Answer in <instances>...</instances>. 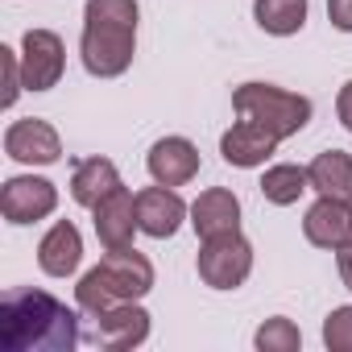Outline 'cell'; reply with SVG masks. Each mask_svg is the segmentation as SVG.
Listing matches in <instances>:
<instances>
[{"instance_id":"cell-1","label":"cell","mask_w":352,"mask_h":352,"mask_svg":"<svg viewBox=\"0 0 352 352\" xmlns=\"http://www.w3.org/2000/svg\"><path fill=\"white\" fill-rule=\"evenodd\" d=\"M79 315L46 290L13 286L0 294V348L5 352H71Z\"/></svg>"},{"instance_id":"cell-2","label":"cell","mask_w":352,"mask_h":352,"mask_svg":"<svg viewBox=\"0 0 352 352\" xmlns=\"http://www.w3.org/2000/svg\"><path fill=\"white\" fill-rule=\"evenodd\" d=\"M137 0H87L83 9V38L79 54L87 75L116 79L133 67L137 54Z\"/></svg>"},{"instance_id":"cell-3","label":"cell","mask_w":352,"mask_h":352,"mask_svg":"<svg viewBox=\"0 0 352 352\" xmlns=\"http://www.w3.org/2000/svg\"><path fill=\"white\" fill-rule=\"evenodd\" d=\"M153 290V265L145 253L129 249H108L96 270H87L75 286V302L87 315H100L116 302H141Z\"/></svg>"},{"instance_id":"cell-4","label":"cell","mask_w":352,"mask_h":352,"mask_svg":"<svg viewBox=\"0 0 352 352\" xmlns=\"http://www.w3.org/2000/svg\"><path fill=\"white\" fill-rule=\"evenodd\" d=\"M232 108H236V116L257 120L261 129H270L278 141L302 133L307 120H311V100L294 96L286 87H274V83H241L232 91Z\"/></svg>"},{"instance_id":"cell-5","label":"cell","mask_w":352,"mask_h":352,"mask_svg":"<svg viewBox=\"0 0 352 352\" xmlns=\"http://www.w3.org/2000/svg\"><path fill=\"white\" fill-rule=\"evenodd\" d=\"M195 270H199V278H204L212 290H236V286H245L249 274H253V245H249L241 232L212 236V241H204Z\"/></svg>"},{"instance_id":"cell-6","label":"cell","mask_w":352,"mask_h":352,"mask_svg":"<svg viewBox=\"0 0 352 352\" xmlns=\"http://www.w3.org/2000/svg\"><path fill=\"white\" fill-rule=\"evenodd\" d=\"M67 67V50L63 38L54 30H25L21 38V75H25V91H50L58 87Z\"/></svg>"},{"instance_id":"cell-7","label":"cell","mask_w":352,"mask_h":352,"mask_svg":"<svg viewBox=\"0 0 352 352\" xmlns=\"http://www.w3.org/2000/svg\"><path fill=\"white\" fill-rule=\"evenodd\" d=\"M58 208V187L50 179H34V174H17L0 191V212L9 224H38Z\"/></svg>"},{"instance_id":"cell-8","label":"cell","mask_w":352,"mask_h":352,"mask_svg":"<svg viewBox=\"0 0 352 352\" xmlns=\"http://www.w3.org/2000/svg\"><path fill=\"white\" fill-rule=\"evenodd\" d=\"M5 153L21 166H54L63 157V141H58V129L50 120L25 116V120H13L5 129Z\"/></svg>"},{"instance_id":"cell-9","label":"cell","mask_w":352,"mask_h":352,"mask_svg":"<svg viewBox=\"0 0 352 352\" xmlns=\"http://www.w3.org/2000/svg\"><path fill=\"white\" fill-rule=\"evenodd\" d=\"M187 216H191V208L179 199V191H174V187H162L157 183V187L137 191V224L153 241H170L174 232L183 228Z\"/></svg>"},{"instance_id":"cell-10","label":"cell","mask_w":352,"mask_h":352,"mask_svg":"<svg viewBox=\"0 0 352 352\" xmlns=\"http://www.w3.org/2000/svg\"><path fill=\"white\" fill-rule=\"evenodd\" d=\"M91 319H96V344H104V348L124 352V348H141L149 340V311L141 302H116Z\"/></svg>"},{"instance_id":"cell-11","label":"cell","mask_w":352,"mask_h":352,"mask_svg":"<svg viewBox=\"0 0 352 352\" xmlns=\"http://www.w3.org/2000/svg\"><path fill=\"white\" fill-rule=\"evenodd\" d=\"M302 236L315 249H340V245H348L352 241V204L319 195L307 208V216H302Z\"/></svg>"},{"instance_id":"cell-12","label":"cell","mask_w":352,"mask_h":352,"mask_svg":"<svg viewBox=\"0 0 352 352\" xmlns=\"http://www.w3.org/2000/svg\"><path fill=\"white\" fill-rule=\"evenodd\" d=\"M145 166H149V179L153 183H162V187H187L199 174V149L187 137H162V141H153Z\"/></svg>"},{"instance_id":"cell-13","label":"cell","mask_w":352,"mask_h":352,"mask_svg":"<svg viewBox=\"0 0 352 352\" xmlns=\"http://www.w3.org/2000/svg\"><path fill=\"white\" fill-rule=\"evenodd\" d=\"M282 141L270 133V129H261L257 120H236L224 137H220V153H224V162L228 166H236V170H253V166H265L270 157H274V149H278Z\"/></svg>"},{"instance_id":"cell-14","label":"cell","mask_w":352,"mask_h":352,"mask_svg":"<svg viewBox=\"0 0 352 352\" xmlns=\"http://www.w3.org/2000/svg\"><path fill=\"white\" fill-rule=\"evenodd\" d=\"M91 224H96V236L104 249H129L133 245V232L141 228L137 224V195H129L124 187H116L108 199H100L91 208Z\"/></svg>"},{"instance_id":"cell-15","label":"cell","mask_w":352,"mask_h":352,"mask_svg":"<svg viewBox=\"0 0 352 352\" xmlns=\"http://www.w3.org/2000/svg\"><path fill=\"white\" fill-rule=\"evenodd\" d=\"M191 228H195L204 241L224 236V232H241V199H236L228 187L204 191V195L191 204Z\"/></svg>"},{"instance_id":"cell-16","label":"cell","mask_w":352,"mask_h":352,"mask_svg":"<svg viewBox=\"0 0 352 352\" xmlns=\"http://www.w3.org/2000/svg\"><path fill=\"white\" fill-rule=\"evenodd\" d=\"M79 261H83V236L71 220H58L38 245V265L50 278H71L79 270Z\"/></svg>"},{"instance_id":"cell-17","label":"cell","mask_w":352,"mask_h":352,"mask_svg":"<svg viewBox=\"0 0 352 352\" xmlns=\"http://www.w3.org/2000/svg\"><path fill=\"white\" fill-rule=\"evenodd\" d=\"M116 187H120V170H116V162H108V157H83V162L75 166V174H71V199H75L79 208H96V204L108 199Z\"/></svg>"},{"instance_id":"cell-18","label":"cell","mask_w":352,"mask_h":352,"mask_svg":"<svg viewBox=\"0 0 352 352\" xmlns=\"http://www.w3.org/2000/svg\"><path fill=\"white\" fill-rule=\"evenodd\" d=\"M307 174H311V191L352 204V153L323 149V153H315V162L307 166Z\"/></svg>"},{"instance_id":"cell-19","label":"cell","mask_w":352,"mask_h":352,"mask_svg":"<svg viewBox=\"0 0 352 352\" xmlns=\"http://www.w3.org/2000/svg\"><path fill=\"white\" fill-rule=\"evenodd\" d=\"M302 191H311V174H307V166H294V162L270 166L265 179H261V195H265V204H274V208L298 204Z\"/></svg>"},{"instance_id":"cell-20","label":"cell","mask_w":352,"mask_h":352,"mask_svg":"<svg viewBox=\"0 0 352 352\" xmlns=\"http://www.w3.org/2000/svg\"><path fill=\"white\" fill-rule=\"evenodd\" d=\"M253 21L274 38H290L307 25V0H253Z\"/></svg>"},{"instance_id":"cell-21","label":"cell","mask_w":352,"mask_h":352,"mask_svg":"<svg viewBox=\"0 0 352 352\" xmlns=\"http://www.w3.org/2000/svg\"><path fill=\"white\" fill-rule=\"evenodd\" d=\"M253 344H257L261 352H298V344H302V331H298V327H294L286 315H274V319H265V323L257 327Z\"/></svg>"},{"instance_id":"cell-22","label":"cell","mask_w":352,"mask_h":352,"mask_svg":"<svg viewBox=\"0 0 352 352\" xmlns=\"http://www.w3.org/2000/svg\"><path fill=\"white\" fill-rule=\"evenodd\" d=\"M323 344L331 352H352V307H336L323 319Z\"/></svg>"},{"instance_id":"cell-23","label":"cell","mask_w":352,"mask_h":352,"mask_svg":"<svg viewBox=\"0 0 352 352\" xmlns=\"http://www.w3.org/2000/svg\"><path fill=\"white\" fill-rule=\"evenodd\" d=\"M0 67H5V108L17 104V96L25 91V75H21V54L0 46Z\"/></svg>"},{"instance_id":"cell-24","label":"cell","mask_w":352,"mask_h":352,"mask_svg":"<svg viewBox=\"0 0 352 352\" xmlns=\"http://www.w3.org/2000/svg\"><path fill=\"white\" fill-rule=\"evenodd\" d=\"M327 21L340 34H352V0H327Z\"/></svg>"},{"instance_id":"cell-25","label":"cell","mask_w":352,"mask_h":352,"mask_svg":"<svg viewBox=\"0 0 352 352\" xmlns=\"http://www.w3.org/2000/svg\"><path fill=\"white\" fill-rule=\"evenodd\" d=\"M336 116H340V124L352 133V79L340 87V96H336Z\"/></svg>"},{"instance_id":"cell-26","label":"cell","mask_w":352,"mask_h":352,"mask_svg":"<svg viewBox=\"0 0 352 352\" xmlns=\"http://www.w3.org/2000/svg\"><path fill=\"white\" fill-rule=\"evenodd\" d=\"M336 265H340V282H344V286L352 290V241L336 249Z\"/></svg>"}]
</instances>
